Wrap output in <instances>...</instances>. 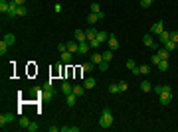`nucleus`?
Instances as JSON below:
<instances>
[{
	"instance_id": "nucleus-4",
	"label": "nucleus",
	"mask_w": 178,
	"mask_h": 132,
	"mask_svg": "<svg viewBox=\"0 0 178 132\" xmlns=\"http://www.w3.org/2000/svg\"><path fill=\"white\" fill-rule=\"evenodd\" d=\"M103 18H105L103 12H99V14H97V12H91V14L87 16V22H89V26H93V24L97 22V20H103Z\"/></svg>"
},
{
	"instance_id": "nucleus-41",
	"label": "nucleus",
	"mask_w": 178,
	"mask_h": 132,
	"mask_svg": "<svg viewBox=\"0 0 178 132\" xmlns=\"http://www.w3.org/2000/svg\"><path fill=\"white\" fill-rule=\"evenodd\" d=\"M57 51H60V53L67 51V43H57Z\"/></svg>"
},
{
	"instance_id": "nucleus-34",
	"label": "nucleus",
	"mask_w": 178,
	"mask_h": 132,
	"mask_svg": "<svg viewBox=\"0 0 178 132\" xmlns=\"http://www.w3.org/2000/svg\"><path fill=\"white\" fill-rule=\"evenodd\" d=\"M8 47H10V45L4 42V40H2V42H0V55H4V53L8 51Z\"/></svg>"
},
{
	"instance_id": "nucleus-37",
	"label": "nucleus",
	"mask_w": 178,
	"mask_h": 132,
	"mask_svg": "<svg viewBox=\"0 0 178 132\" xmlns=\"http://www.w3.org/2000/svg\"><path fill=\"white\" fill-rule=\"evenodd\" d=\"M117 85H119V91H121V93H125V91L129 89V85H127V81H119Z\"/></svg>"
},
{
	"instance_id": "nucleus-7",
	"label": "nucleus",
	"mask_w": 178,
	"mask_h": 132,
	"mask_svg": "<svg viewBox=\"0 0 178 132\" xmlns=\"http://www.w3.org/2000/svg\"><path fill=\"white\" fill-rule=\"evenodd\" d=\"M89 49H91V45H89V42L85 40V42H79V47H77V53H89Z\"/></svg>"
},
{
	"instance_id": "nucleus-42",
	"label": "nucleus",
	"mask_w": 178,
	"mask_h": 132,
	"mask_svg": "<svg viewBox=\"0 0 178 132\" xmlns=\"http://www.w3.org/2000/svg\"><path fill=\"white\" fill-rule=\"evenodd\" d=\"M91 12H97V14L101 12V8H99V4H97V2H91Z\"/></svg>"
},
{
	"instance_id": "nucleus-21",
	"label": "nucleus",
	"mask_w": 178,
	"mask_h": 132,
	"mask_svg": "<svg viewBox=\"0 0 178 132\" xmlns=\"http://www.w3.org/2000/svg\"><path fill=\"white\" fill-rule=\"evenodd\" d=\"M79 126H60V132H79Z\"/></svg>"
},
{
	"instance_id": "nucleus-9",
	"label": "nucleus",
	"mask_w": 178,
	"mask_h": 132,
	"mask_svg": "<svg viewBox=\"0 0 178 132\" xmlns=\"http://www.w3.org/2000/svg\"><path fill=\"white\" fill-rule=\"evenodd\" d=\"M107 43H109V49H113V51H117V49H119V40L115 38V36H109Z\"/></svg>"
},
{
	"instance_id": "nucleus-31",
	"label": "nucleus",
	"mask_w": 178,
	"mask_h": 132,
	"mask_svg": "<svg viewBox=\"0 0 178 132\" xmlns=\"http://www.w3.org/2000/svg\"><path fill=\"white\" fill-rule=\"evenodd\" d=\"M28 14V8H26V6H18V8H16V16H26Z\"/></svg>"
},
{
	"instance_id": "nucleus-6",
	"label": "nucleus",
	"mask_w": 178,
	"mask_h": 132,
	"mask_svg": "<svg viewBox=\"0 0 178 132\" xmlns=\"http://www.w3.org/2000/svg\"><path fill=\"white\" fill-rule=\"evenodd\" d=\"M143 43H145L146 47H150V49H152V47H155V38H152V34H145V36H143Z\"/></svg>"
},
{
	"instance_id": "nucleus-32",
	"label": "nucleus",
	"mask_w": 178,
	"mask_h": 132,
	"mask_svg": "<svg viewBox=\"0 0 178 132\" xmlns=\"http://www.w3.org/2000/svg\"><path fill=\"white\" fill-rule=\"evenodd\" d=\"M18 122H20V128H28V124H30V120L26 116H20L18 118Z\"/></svg>"
},
{
	"instance_id": "nucleus-28",
	"label": "nucleus",
	"mask_w": 178,
	"mask_h": 132,
	"mask_svg": "<svg viewBox=\"0 0 178 132\" xmlns=\"http://www.w3.org/2000/svg\"><path fill=\"white\" fill-rule=\"evenodd\" d=\"M83 91H85V87H83V85H73V95L81 97V95H83Z\"/></svg>"
},
{
	"instance_id": "nucleus-14",
	"label": "nucleus",
	"mask_w": 178,
	"mask_h": 132,
	"mask_svg": "<svg viewBox=\"0 0 178 132\" xmlns=\"http://www.w3.org/2000/svg\"><path fill=\"white\" fill-rule=\"evenodd\" d=\"M97 32H99V30H95L93 26H91L89 30H85V34H87V42H91V40H95V38H97Z\"/></svg>"
},
{
	"instance_id": "nucleus-16",
	"label": "nucleus",
	"mask_w": 178,
	"mask_h": 132,
	"mask_svg": "<svg viewBox=\"0 0 178 132\" xmlns=\"http://www.w3.org/2000/svg\"><path fill=\"white\" fill-rule=\"evenodd\" d=\"M77 47H79V42H75V40H71V42H67V51L75 53V51H77Z\"/></svg>"
},
{
	"instance_id": "nucleus-15",
	"label": "nucleus",
	"mask_w": 178,
	"mask_h": 132,
	"mask_svg": "<svg viewBox=\"0 0 178 132\" xmlns=\"http://www.w3.org/2000/svg\"><path fill=\"white\" fill-rule=\"evenodd\" d=\"M95 85H97V81H95L93 77H87V79L83 81V87H85V89H93Z\"/></svg>"
},
{
	"instance_id": "nucleus-25",
	"label": "nucleus",
	"mask_w": 178,
	"mask_h": 132,
	"mask_svg": "<svg viewBox=\"0 0 178 132\" xmlns=\"http://www.w3.org/2000/svg\"><path fill=\"white\" fill-rule=\"evenodd\" d=\"M66 97H67V107H73V104H75V101H77V95L69 93V95H66Z\"/></svg>"
},
{
	"instance_id": "nucleus-36",
	"label": "nucleus",
	"mask_w": 178,
	"mask_h": 132,
	"mask_svg": "<svg viewBox=\"0 0 178 132\" xmlns=\"http://www.w3.org/2000/svg\"><path fill=\"white\" fill-rule=\"evenodd\" d=\"M26 130H28V132H38V130H40V126H38V122H30Z\"/></svg>"
},
{
	"instance_id": "nucleus-45",
	"label": "nucleus",
	"mask_w": 178,
	"mask_h": 132,
	"mask_svg": "<svg viewBox=\"0 0 178 132\" xmlns=\"http://www.w3.org/2000/svg\"><path fill=\"white\" fill-rule=\"evenodd\" d=\"M16 4H18V6H24V4H26V0H16Z\"/></svg>"
},
{
	"instance_id": "nucleus-1",
	"label": "nucleus",
	"mask_w": 178,
	"mask_h": 132,
	"mask_svg": "<svg viewBox=\"0 0 178 132\" xmlns=\"http://www.w3.org/2000/svg\"><path fill=\"white\" fill-rule=\"evenodd\" d=\"M113 120H115V118H113L111 109H103V110H101V116H99V126H101V128H105V130L111 128L113 126Z\"/></svg>"
},
{
	"instance_id": "nucleus-18",
	"label": "nucleus",
	"mask_w": 178,
	"mask_h": 132,
	"mask_svg": "<svg viewBox=\"0 0 178 132\" xmlns=\"http://www.w3.org/2000/svg\"><path fill=\"white\" fill-rule=\"evenodd\" d=\"M8 10H10V2L0 0V12H2V14H8Z\"/></svg>"
},
{
	"instance_id": "nucleus-5",
	"label": "nucleus",
	"mask_w": 178,
	"mask_h": 132,
	"mask_svg": "<svg viewBox=\"0 0 178 132\" xmlns=\"http://www.w3.org/2000/svg\"><path fill=\"white\" fill-rule=\"evenodd\" d=\"M16 120V116L12 113H4L2 114V116H0V124H2V126H4V124H10V122H14Z\"/></svg>"
},
{
	"instance_id": "nucleus-23",
	"label": "nucleus",
	"mask_w": 178,
	"mask_h": 132,
	"mask_svg": "<svg viewBox=\"0 0 178 132\" xmlns=\"http://www.w3.org/2000/svg\"><path fill=\"white\" fill-rule=\"evenodd\" d=\"M158 40H160V43L164 45V43H166V42L170 40V32H166V30H164V32H162V34L158 36Z\"/></svg>"
},
{
	"instance_id": "nucleus-30",
	"label": "nucleus",
	"mask_w": 178,
	"mask_h": 132,
	"mask_svg": "<svg viewBox=\"0 0 178 132\" xmlns=\"http://www.w3.org/2000/svg\"><path fill=\"white\" fill-rule=\"evenodd\" d=\"M113 59V49H107V51H103V61H111Z\"/></svg>"
},
{
	"instance_id": "nucleus-19",
	"label": "nucleus",
	"mask_w": 178,
	"mask_h": 132,
	"mask_svg": "<svg viewBox=\"0 0 178 132\" xmlns=\"http://www.w3.org/2000/svg\"><path fill=\"white\" fill-rule=\"evenodd\" d=\"M91 61H93L95 65H99V63L103 61V53H91Z\"/></svg>"
},
{
	"instance_id": "nucleus-20",
	"label": "nucleus",
	"mask_w": 178,
	"mask_h": 132,
	"mask_svg": "<svg viewBox=\"0 0 178 132\" xmlns=\"http://www.w3.org/2000/svg\"><path fill=\"white\" fill-rule=\"evenodd\" d=\"M4 40L6 43H8V45H12V43H16V38H14V34H4Z\"/></svg>"
},
{
	"instance_id": "nucleus-40",
	"label": "nucleus",
	"mask_w": 178,
	"mask_h": 132,
	"mask_svg": "<svg viewBox=\"0 0 178 132\" xmlns=\"http://www.w3.org/2000/svg\"><path fill=\"white\" fill-rule=\"evenodd\" d=\"M125 65H127V69H129V71H133V69H135V67H137V63L133 61V59H129V61H127Z\"/></svg>"
},
{
	"instance_id": "nucleus-24",
	"label": "nucleus",
	"mask_w": 178,
	"mask_h": 132,
	"mask_svg": "<svg viewBox=\"0 0 178 132\" xmlns=\"http://www.w3.org/2000/svg\"><path fill=\"white\" fill-rule=\"evenodd\" d=\"M156 69L158 71H166L168 69V59H160V63L156 65Z\"/></svg>"
},
{
	"instance_id": "nucleus-26",
	"label": "nucleus",
	"mask_w": 178,
	"mask_h": 132,
	"mask_svg": "<svg viewBox=\"0 0 178 132\" xmlns=\"http://www.w3.org/2000/svg\"><path fill=\"white\" fill-rule=\"evenodd\" d=\"M150 89H152V85H150L149 81H141V91L143 93H149Z\"/></svg>"
},
{
	"instance_id": "nucleus-3",
	"label": "nucleus",
	"mask_w": 178,
	"mask_h": 132,
	"mask_svg": "<svg viewBox=\"0 0 178 132\" xmlns=\"http://www.w3.org/2000/svg\"><path fill=\"white\" fill-rule=\"evenodd\" d=\"M162 32H164V24H162V20H158V22H155L152 26H150V34H152V36H160Z\"/></svg>"
},
{
	"instance_id": "nucleus-13",
	"label": "nucleus",
	"mask_w": 178,
	"mask_h": 132,
	"mask_svg": "<svg viewBox=\"0 0 178 132\" xmlns=\"http://www.w3.org/2000/svg\"><path fill=\"white\" fill-rule=\"evenodd\" d=\"M155 91H156V93H172V87H170V85H156L155 87Z\"/></svg>"
},
{
	"instance_id": "nucleus-44",
	"label": "nucleus",
	"mask_w": 178,
	"mask_h": 132,
	"mask_svg": "<svg viewBox=\"0 0 178 132\" xmlns=\"http://www.w3.org/2000/svg\"><path fill=\"white\" fill-rule=\"evenodd\" d=\"M170 40H172L174 43H178V32H170Z\"/></svg>"
},
{
	"instance_id": "nucleus-39",
	"label": "nucleus",
	"mask_w": 178,
	"mask_h": 132,
	"mask_svg": "<svg viewBox=\"0 0 178 132\" xmlns=\"http://www.w3.org/2000/svg\"><path fill=\"white\" fill-rule=\"evenodd\" d=\"M152 2H155V0H141V6H143V8H150Z\"/></svg>"
},
{
	"instance_id": "nucleus-11",
	"label": "nucleus",
	"mask_w": 178,
	"mask_h": 132,
	"mask_svg": "<svg viewBox=\"0 0 178 132\" xmlns=\"http://www.w3.org/2000/svg\"><path fill=\"white\" fill-rule=\"evenodd\" d=\"M61 91H63V95L73 93V85H71L69 81H63V83H61Z\"/></svg>"
},
{
	"instance_id": "nucleus-43",
	"label": "nucleus",
	"mask_w": 178,
	"mask_h": 132,
	"mask_svg": "<svg viewBox=\"0 0 178 132\" xmlns=\"http://www.w3.org/2000/svg\"><path fill=\"white\" fill-rule=\"evenodd\" d=\"M109 69V63L107 61H101V63H99V71H107Z\"/></svg>"
},
{
	"instance_id": "nucleus-38",
	"label": "nucleus",
	"mask_w": 178,
	"mask_h": 132,
	"mask_svg": "<svg viewBox=\"0 0 178 132\" xmlns=\"http://www.w3.org/2000/svg\"><path fill=\"white\" fill-rule=\"evenodd\" d=\"M150 63H155V65H158V63H160V57H158V53H152V57H150Z\"/></svg>"
},
{
	"instance_id": "nucleus-10",
	"label": "nucleus",
	"mask_w": 178,
	"mask_h": 132,
	"mask_svg": "<svg viewBox=\"0 0 178 132\" xmlns=\"http://www.w3.org/2000/svg\"><path fill=\"white\" fill-rule=\"evenodd\" d=\"M160 104H170V101H172V93H160Z\"/></svg>"
},
{
	"instance_id": "nucleus-22",
	"label": "nucleus",
	"mask_w": 178,
	"mask_h": 132,
	"mask_svg": "<svg viewBox=\"0 0 178 132\" xmlns=\"http://www.w3.org/2000/svg\"><path fill=\"white\" fill-rule=\"evenodd\" d=\"M109 36H111L109 32H97V40H99L101 43H103V42H107V40H109Z\"/></svg>"
},
{
	"instance_id": "nucleus-2",
	"label": "nucleus",
	"mask_w": 178,
	"mask_h": 132,
	"mask_svg": "<svg viewBox=\"0 0 178 132\" xmlns=\"http://www.w3.org/2000/svg\"><path fill=\"white\" fill-rule=\"evenodd\" d=\"M42 95H44V99H52V97H56V89H54L52 81H48L46 85L42 87Z\"/></svg>"
},
{
	"instance_id": "nucleus-8",
	"label": "nucleus",
	"mask_w": 178,
	"mask_h": 132,
	"mask_svg": "<svg viewBox=\"0 0 178 132\" xmlns=\"http://www.w3.org/2000/svg\"><path fill=\"white\" fill-rule=\"evenodd\" d=\"M73 40L75 42H85V40H87V34H85L83 30H75L73 32Z\"/></svg>"
},
{
	"instance_id": "nucleus-33",
	"label": "nucleus",
	"mask_w": 178,
	"mask_h": 132,
	"mask_svg": "<svg viewBox=\"0 0 178 132\" xmlns=\"http://www.w3.org/2000/svg\"><path fill=\"white\" fill-rule=\"evenodd\" d=\"M109 93H111V95L121 93V91H119V85H117V83H111V85H109Z\"/></svg>"
},
{
	"instance_id": "nucleus-17",
	"label": "nucleus",
	"mask_w": 178,
	"mask_h": 132,
	"mask_svg": "<svg viewBox=\"0 0 178 132\" xmlns=\"http://www.w3.org/2000/svg\"><path fill=\"white\" fill-rule=\"evenodd\" d=\"M71 57H73L71 51H63L61 53V63H71Z\"/></svg>"
},
{
	"instance_id": "nucleus-12",
	"label": "nucleus",
	"mask_w": 178,
	"mask_h": 132,
	"mask_svg": "<svg viewBox=\"0 0 178 132\" xmlns=\"http://www.w3.org/2000/svg\"><path fill=\"white\" fill-rule=\"evenodd\" d=\"M156 53H158L160 59H168V57H170V51L166 49V47H162V45H160L158 49H156Z\"/></svg>"
},
{
	"instance_id": "nucleus-35",
	"label": "nucleus",
	"mask_w": 178,
	"mask_h": 132,
	"mask_svg": "<svg viewBox=\"0 0 178 132\" xmlns=\"http://www.w3.org/2000/svg\"><path fill=\"white\" fill-rule=\"evenodd\" d=\"M139 71H141V75H149V73H150V65H146V63H145V65L139 67Z\"/></svg>"
},
{
	"instance_id": "nucleus-27",
	"label": "nucleus",
	"mask_w": 178,
	"mask_h": 132,
	"mask_svg": "<svg viewBox=\"0 0 178 132\" xmlns=\"http://www.w3.org/2000/svg\"><path fill=\"white\" fill-rule=\"evenodd\" d=\"M95 67V63L93 61H89V63H83V65H81V71H83V73H89V71L93 69Z\"/></svg>"
},
{
	"instance_id": "nucleus-29",
	"label": "nucleus",
	"mask_w": 178,
	"mask_h": 132,
	"mask_svg": "<svg viewBox=\"0 0 178 132\" xmlns=\"http://www.w3.org/2000/svg\"><path fill=\"white\" fill-rule=\"evenodd\" d=\"M162 47H166V49H168V51H172V49H176V47H178V43H174V42H172V40H168V42L164 43V45H162Z\"/></svg>"
}]
</instances>
